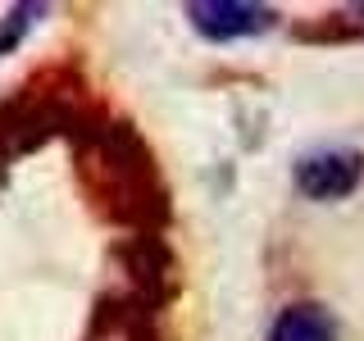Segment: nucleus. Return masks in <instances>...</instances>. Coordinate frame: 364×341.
Returning <instances> with one entry per match:
<instances>
[{
  "mask_svg": "<svg viewBox=\"0 0 364 341\" xmlns=\"http://www.w3.org/2000/svg\"><path fill=\"white\" fill-rule=\"evenodd\" d=\"M364 178V155L360 151H346V146H328V151H310L296 159L291 168V182L305 200H341L360 187Z\"/></svg>",
  "mask_w": 364,
  "mask_h": 341,
  "instance_id": "nucleus-1",
  "label": "nucleus"
},
{
  "mask_svg": "<svg viewBox=\"0 0 364 341\" xmlns=\"http://www.w3.org/2000/svg\"><path fill=\"white\" fill-rule=\"evenodd\" d=\"M187 18L210 41H242V37L269 32L278 14L269 5H250V0H191Z\"/></svg>",
  "mask_w": 364,
  "mask_h": 341,
  "instance_id": "nucleus-2",
  "label": "nucleus"
},
{
  "mask_svg": "<svg viewBox=\"0 0 364 341\" xmlns=\"http://www.w3.org/2000/svg\"><path fill=\"white\" fill-rule=\"evenodd\" d=\"M269 341H337V323L323 305H287L273 318Z\"/></svg>",
  "mask_w": 364,
  "mask_h": 341,
  "instance_id": "nucleus-3",
  "label": "nucleus"
},
{
  "mask_svg": "<svg viewBox=\"0 0 364 341\" xmlns=\"http://www.w3.org/2000/svg\"><path fill=\"white\" fill-rule=\"evenodd\" d=\"M87 341H146V332H141V323H136V314L128 305H105L96 314V323H91Z\"/></svg>",
  "mask_w": 364,
  "mask_h": 341,
  "instance_id": "nucleus-4",
  "label": "nucleus"
},
{
  "mask_svg": "<svg viewBox=\"0 0 364 341\" xmlns=\"http://www.w3.org/2000/svg\"><path fill=\"white\" fill-rule=\"evenodd\" d=\"M46 14V5H14L5 14V23H0V55H9L14 45L32 32V23H37Z\"/></svg>",
  "mask_w": 364,
  "mask_h": 341,
  "instance_id": "nucleus-5",
  "label": "nucleus"
}]
</instances>
